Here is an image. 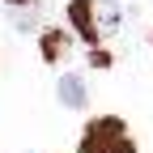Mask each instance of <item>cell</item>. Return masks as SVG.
I'll return each mask as SVG.
<instances>
[{"mask_svg":"<svg viewBox=\"0 0 153 153\" xmlns=\"http://www.w3.org/2000/svg\"><path fill=\"white\" fill-rule=\"evenodd\" d=\"M68 22L76 26V34H81V38L102 43L106 34L119 30L123 9L115 4V0H72V4H68Z\"/></svg>","mask_w":153,"mask_h":153,"instance_id":"1","label":"cell"},{"mask_svg":"<svg viewBox=\"0 0 153 153\" xmlns=\"http://www.w3.org/2000/svg\"><path fill=\"white\" fill-rule=\"evenodd\" d=\"M76 153H136V140H132V132H128L123 119L102 115V119H89L85 123Z\"/></svg>","mask_w":153,"mask_h":153,"instance_id":"2","label":"cell"},{"mask_svg":"<svg viewBox=\"0 0 153 153\" xmlns=\"http://www.w3.org/2000/svg\"><path fill=\"white\" fill-rule=\"evenodd\" d=\"M55 98H60L68 111H81V106L89 102V94H85V81H81L76 72H64V76H60V85H55Z\"/></svg>","mask_w":153,"mask_h":153,"instance_id":"3","label":"cell"},{"mask_svg":"<svg viewBox=\"0 0 153 153\" xmlns=\"http://www.w3.org/2000/svg\"><path fill=\"white\" fill-rule=\"evenodd\" d=\"M43 55L55 64L60 55H68V34L64 30H43Z\"/></svg>","mask_w":153,"mask_h":153,"instance_id":"4","label":"cell"},{"mask_svg":"<svg viewBox=\"0 0 153 153\" xmlns=\"http://www.w3.org/2000/svg\"><path fill=\"white\" fill-rule=\"evenodd\" d=\"M9 9H34V0H4Z\"/></svg>","mask_w":153,"mask_h":153,"instance_id":"5","label":"cell"}]
</instances>
